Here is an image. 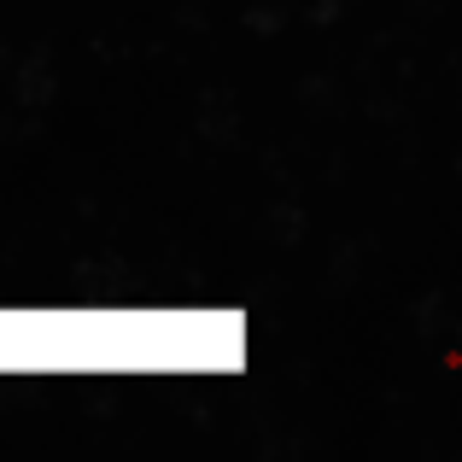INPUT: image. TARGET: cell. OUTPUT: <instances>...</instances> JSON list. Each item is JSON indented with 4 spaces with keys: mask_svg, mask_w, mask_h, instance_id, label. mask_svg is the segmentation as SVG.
Returning <instances> with one entry per match:
<instances>
[{
    "mask_svg": "<svg viewBox=\"0 0 462 462\" xmlns=\"http://www.w3.org/2000/svg\"><path fill=\"white\" fill-rule=\"evenodd\" d=\"M246 357L235 310H0V369H228Z\"/></svg>",
    "mask_w": 462,
    "mask_h": 462,
    "instance_id": "1",
    "label": "cell"
}]
</instances>
